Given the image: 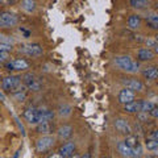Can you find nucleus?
<instances>
[{
	"mask_svg": "<svg viewBox=\"0 0 158 158\" xmlns=\"http://www.w3.org/2000/svg\"><path fill=\"white\" fill-rule=\"evenodd\" d=\"M71 107L69 106V104H61L58 108V113H59V116L61 117H69L71 115Z\"/></svg>",
	"mask_w": 158,
	"mask_h": 158,
	"instance_id": "nucleus-26",
	"label": "nucleus"
},
{
	"mask_svg": "<svg viewBox=\"0 0 158 158\" xmlns=\"http://www.w3.org/2000/svg\"><path fill=\"white\" fill-rule=\"evenodd\" d=\"M135 98H136V92H133L132 90H128L125 87L118 94V102H120L121 104H128V103L135 100Z\"/></svg>",
	"mask_w": 158,
	"mask_h": 158,
	"instance_id": "nucleus-11",
	"label": "nucleus"
},
{
	"mask_svg": "<svg viewBox=\"0 0 158 158\" xmlns=\"http://www.w3.org/2000/svg\"><path fill=\"white\" fill-rule=\"evenodd\" d=\"M21 8L27 13H32V12L36 11V2H34V0H23Z\"/></svg>",
	"mask_w": 158,
	"mask_h": 158,
	"instance_id": "nucleus-23",
	"label": "nucleus"
},
{
	"mask_svg": "<svg viewBox=\"0 0 158 158\" xmlns=\"http://www.w3.org/2000/svg\"><path fill=\"white\" fill-rule=\"evenodd\" d=\"M19 85H21V78L19 75H11V77H6L3 79V90L6 91H15V88H16Z\"/></svg>",
	"mask_w": 158,
	"mask_h": 158,
	"instance_id": "nucleus-7",
	"label": "nucleus"
},
{
	"mask_svg": "<svg viewBox=\"0 0 158 158\" xmlns=\"http://www.w3.org/2000/svg\"><path fill=\"white\" fill-rule=\"evenodd\" d=\"M123 85H124L125 88L128 90H132L133 92H141L145 90V85L142 83L141 81H138L136 78H127V79H123Z\"/></svg>",
	"mask_w": 158,
	"mask_h": 158,
	"instance_id": "nucleus-6",
	"label": "nucleus"
},
{
	"mask_svg": "<svg viewBox=\"0 0 158 158\" xmlns=\"http://www.w3.org/2000/svg\"><path fill=\"white\" fill-rule=\"evenodd\" d=\"M38 115H40V123L52 121L54 118V112L46 108H38Z\"/></svg>",
	"mask_w": 158,
	"mask_h": 158,
	"instance_id": "nucleus-14",
	"label": "nucleus"
},
{
	"mask_svg": "<svg viewBox=\"0 0 158 158\" xmlns=\"http://www.w3.org/2000/svg\"><path fill=\"white\" fill-rule=\"evenodd\" d=\"M56 144V138L50 135H45L42 136L41 138H38L36 142V150L38 153H45L48 150H50Z\"/></svg>",
	"mask_w": 158,
	"mask_h": 158,
	"instance_id": "nucleus-2",
	"label": "nucleus"
},
{
	"mask_svg": "<svg viewBox=\"0 0 158 158\" xmlns=\"http://www.w3.org/2000/svg\"><path fill=\"white\" fill-rule=\"evenodd\" d=\"M24 118L28 121V124L31 125H37L40 124V115H38V108H27L24 112Z\"/></svg>",
	"mask_w": 158,
	"mask_h": 158,
	"instance_id": "nucleus-8",
	"label": "nucleus"
},
{
	"mask_svg": "<svg viewBox=\"0 0 158 158\" xmlns=\"http://www.w3.org/2000/svg\"><path fill=\"white\" fill-rule=\"evenodd\" d=\"M0 100H2V102H6V96H4V94H3L2 91H0Z\"/></svg>",
	"mask_w": 158,
	"mask_h": 158,
	"instance_id": "nucleus-38",
	"label": "nucleus"
},
{
	"mask_svg": "<svg viewBox=\"0 0 158 158\" xmlns=\"http://www.w3.org/2000/svg\"><path fill=\"white\" fill-rule=\"evenodd\" d=\"M0 3H2V4H7V6H11V4L16 3V0H0Z\"/></svg>",
	"mask_w": 158,
	"mask_h": 158,
	"instance_id": "nucleus-36",
	"label": "nucleus"
},
{
	"mask_svg": "<svg viewBox=\"0 0 158 158\" xmlns=\"http://www.w3.org/2000/svg\"><path fill=\"white\" fill-rule=\"evenodd\" d=\"M103 158H110V157H103Z\"/></svg>",
	"mask_w": 158,
	"mask_h": 158,
	"instance_id": "nucleus-42",
	"label": "nucleus"
},
{
	"mask_svg": "<svg viewBox=\"0 0 158 158\" xmlns=\"http://www.w3.org/2000/svg\"><path fill=\"white\" fill-rule=\"evenodd\" d=\"M24 86H25L28 90H32V91H40L42 87V83L38 78H36L33 74L28 73L24 75Z\"/></svg>",
	"mask_w": 158,
	"mask_h": 158,
	"instance_id": "nucleus-4",
	"label": "nucleus"
},
{
	"mask_svg": "<svg viewBox=\"0 0 158 158\" xmlns=\"http://www.w3.org/2000/svg\"><path fill=\"white\" fill-rule=\"evenodd\" d=\"M74 150H75V142L69 141V142L63 144L61 148H59V152H58V153H59V154H61L63 158H69V157L73 156Z\"/></svg>",
	"mask_w": 158,
	"mask_h": 158,
	"instance_id": "nucleus-12",
	"label": "nucleus"
},
{
	"mask_svg": "<svg viewBox=\"0 0 158 158\" xmlns=\"http://www.w3.org/2000/svg\"><path fill=\"white\" fill-rule=\"evenodd\" d=\"M154 57H156V53L152 49H148V48H141L137 52V58L140 61H152V59H154Z\"/></svg>",
	"mask_w": 158,
	"mask_h": 158,
	"instance_id": "nucleus-13",
	"label": "nucleus"
},
{
	"mask_svg": "<svg viewBox=\"0 0 158 158\" xmlns=\"http://www.w3.org/2000/svg\"><path fill=\"white\" fill-rule=\"evenodd\" d=\"M13 42V40L9 37V36H7V34H3V33H0V44H11Z\"/></svg>",
	"mask_w": 158,
	"mask_h": 158,
	"instance_id": "nucleus-31",
	"label": "nucleus"
},
{
	"mask_svg": "<svg viewBox=\"0 0 158 158\" xmlns=\"http://www.w3.org/2000/svg\"><path fill=\"white\" fill-rule=\"evenodd\" d=\"M57 135L61 140H67V138H70L73 135V128L70 125H62L57 131Z\"/></svg>",
	"mask_w": 158,
	"mask_h": 158,
	"instance_id": "nucleus-17",
	"label": "nucleus"
},
{
	"mask_svg": "<svg viewBox=\"0 0 158 158\" xmlns=\"http://www.w3.org/2000/svg\"><path fill=\"white\" fill-rule=\"evenodd\" d=\"M12 94H13L15 100H17V102H24L25 100V98H27V92L25 91H15Z\"/></svg>",
	"mask_w": 158,
	"mask_h": 158,
	"instance_id": "nucleus-29",
	"label": "nucleus"
},
{
	"mask_svg": "<svg viewBox=\"0 0 158 158\" xmlns=\"http://www.w3.org/2000/svg\"><path fill=\"white\" fill-rule=\"evenodd\" d=\"M125 145H128L129 148H135L137 144H138V137L137 136H135V135H128V137L125 138Z\"/></svg>",
	"mask_w": 158,
	"mask_h": 158,
	"instance_id": "nucleus-27",
	"label": "nucleus"
},
{
	"mask_svg": "<svg viewBox=\"0 0 158 158\" xmlns=\"http://www.w3.org/2000/svg\"><path fill=\"white\" fill-rule=\"evenodd\" d=\"M146 24L148 27L153 31H157L158 29V15L156 12H150L146 15Z\"/></svg>",
	"mask_w": 158,
	"mask_h": 158,
	"instance_id": "nucleus-15",
	"label": "nucleus"
},
{
	"mask_svg": "<svg viewBox=\"0 0 158 158\" xmlns=\"http://www.w3.org/2000/svg\"><path fill=\"white\" fill-rule=\"evenodd\" d=\"M9 58V54L8 53H0V63H4Z\"/></svg>",
	"mask_w": 158,
	"mask_h": 158,
	"instance_id": "nucleus-33",
	"label": "nucleus"
},
{
	"mask_svg": "<svg viewBox=\"0 0 158 158\" xmlns=\"http://www.w3.org/2000/svg\"><path fill=\"white\" fill-rule=\"evenodd\" d=\"M113 125H115L116 129L123 133V135H131L132 133V127L129 125V123L124 118H116L115 123H113Z\"/></svg>",
	"mask_w": 158,
	"mask_h": 158,
	"instance_id": "nucleus-10",
	"label": "nucleus"
},
{
	"mask_svg": "<svg viewBox=\"0 0 158 158\" xmlns=\"http://www.w3.org/2000/svg\"><path fill=\"white\" fill-rule=\"evenodd\" d=\"M115 65L120 69V70L129 73V74H136L140 71V63L135 59H132L129 56H118L115 58Z\"/></svg>",
	"mask_w": 158,
	"mask_h": 158,
	"instance_id": "nucleus-1",
	"label": "nucleus"
},
{
	"mask_svg": "<svg viewBox=\"0 0 158 158\" xmlns=\"http://www.w3.org/2000/svg\"><path fill=\"white\" fill-rule=\"evenodd\" d=\"M37 132L41 133V135H50L53 132V124L52 121H45V123H40L37 124Z\"/></svg>",
	"mask_w": 158,
	"mask_h": 158,
	"instance_id": "nucleus-16",
	"label": "nucleus"
},
{
	"mask_svg": "<svg viewBox=\"0 0 158 158\" xmlns=\"http://www.w3.org/2000/svg\"><path fill=\"white\" fill-rule=\"evenodd\" d=\"M7 70H27V69H29V63L25 61V59H13V61L8 62L7 65Z\"/></svg>",
	"mask_w": 158,
	"mask_h": 158,
	"instance_id": "nucleus-9",
	"label": "nucleus"
},
{
	"mask_svg": "<svg viewBox=\"0 0 158 158\" xmlns=\"http://www.w3.org/2000/svg\"><path fill=\"white\" fill-rule=\"evenodd\" d=\"M141 27V17L138 15H131L128 19V28L132 31H137Z\"/></svg>",
	"mask_w": 158,
	"mask_h": 158,
	"instance_id": "nucleus-18",
	"label": "nucleus"
},
{
	"mask_svg": "<svg viewBox=\"0 0 158 158\" xmlns=\"http://www.w3.org/2000/svg\"><path fill=\"white\" fill-rule=\"evenodd\" d=\"M132 8L136 9H145L150 6V0H129Z\"/></svg>",
	"mask_w": 158,
	"mask_h": 158,
	"instance_id": "nucleus-21",
	"label": "nucleus"
},
{
	"mask_svg": "<svg viewBox=\"0 0 158 158\" xmlns=\"http://www.w3.org/2000/svg\"><path fill=\"white\" fill-rule=\"evenodd\" d=\"M145 158H156V157H154V156H146Z\"/></svg>",
	"mask_w": 158,
	"mask_h": 158,
	"instance_id": "nucleus-41",
	"label": "nucleus"
},
{
	"mask_svg": "<svg viewBox=\"0 0 158 158\" xmlns=\"http://www.w3.org/2000/svg\"><path fill=\"white\" fill-rule=\"evenodd\" d=\"M117 150H118V153H120L123 157L132 158V148L125 145L124 141H121V142H118V144H117Z\"/></svg>",
	"mask_w": 158,
	"mask_h": 158,
	"instance_id": "nucleus-20",
	"label": "nucleus"
},
{
	"mask_svg": "<svg viewBox=\"0 0 158 158\" xmlns=\"http://www.w3.org/2000/svg\"><path fill=\"white\" fill-rule=\"evenodd\" d=\"M49 158H63L61 154H59V153H56V154H53V156H50Z\"/></svg>",
	"mask_w": 158,
	"mask_h": 158,
	"instance_id": "nucleus-37",
	"label": "nucleus"
},
{
	"mask_svg": "<svg viewBox=\"0 0 158 158\" xmlns=\"http://www.w3.org/2000/svg\"><path fill=\"white\" fill-rule=\"evenodd\" d=\"M145 44H146L148 49H154L156 52L158 50V42H157V40H156L154 37H149V38H146V40H145Z\"/></svg>",
	"mask_w": 158,
	"mask_h": 158,
	"instance_id": "nucleus-28",
	"label": "nucleus"
},
{
	"mask_svg": "<svg viewBox=\"0 0 158 158\" xmlns=\"http://www.w3.org/2000/svg\"><path fill=\"white\" fill-rule=\"evenodd\" d=\"M137 118L140 123H148V120H149V113L148 112H137Z\"/></svg>",
	"mask_w": 158,
	"mask_h": 158,
	"instance_id": "nucleus-30",
	"label": "nucleus"
},
{
	"mask_svg": "<svg viewBox=\"0 0 158 158\" xmlns=\"http://www.w3.org/2000/svg\"><path fill=\"white\" fill-rule=\"evenodd\" d=\"M142 75H144L145 79L148 81H156L157 77H158V70L156 66H150V67H146L144 71H142Z\"/></svg>",
	"mask_w": 158,
	"mask_h": 158,
	"instance_id": "nucleus-19",
	"label": "nucleus"
},
{
	"mask_svg": "<svg viewBox=\"0 0 158 158\" xmlns=\"http://www.w3.org/2000/svg\"><path fill=\"white\" fill-rule=\"evenodd\" d=\"M148 138H152V140H158V132L157 131H152L150 136L148 137Z\"/></svg>",
	"mask_w": 158,
	"mask_h": 158,
	"instance_id": "nucleus-35",
	"label": "nucleus"
},
{
	"mask_svg": "<svg viewBox=\"0 0 158 158\" xmlns=\"http://www.w3.org/2000/svg\"><path fill=\"white\" fill-rule=\"evenodd\" d=\"M0 158H3V157H0Z\"/></svg>",
	"mask_w": 158,
	"mask_h": 158,
	"instance_id": "nucleus-43",
	"label": "nucleus"
},
{
	"mask_svg": "<svg viewBox=\"0 0 158 158\" xmlns=\"http://www.w3.org/2000/svg\"><path fill=\"white\" fill-rule=\"evenodd\" d=\"M70 158H81V157H79V156H77V154H75V156H71Z\"/></svg>",
	"mask_w": 158,
	"mask_h": 158,
	"instance_id": "nucleus-40",
	"label": "nucleus"
},
{
	"mask_svg": "<svg viewBox=\"0 0 158 158\" xmlns=\"http://www.w3.org/2000/svg\"><path fill=\"white\" fill-rule=\"evenodd\" d=\"M149 115H150L152 117H154V118H156V117H158V108H157V106H156V107L153 108V110L149 112Z\"/></svg>",
	"mask_w": 158,
	"mask_h": 158,
	"instance_id": "nucleus-34",
	"label": "nucleus"
},
{
	"mask_svg": "<svg viewBox=\"0 0 158 158\" xmlns=\"http://www.w3.org/2000/svg\"><path fill=\"white\" fill-rule=\"evenodd\" d=\"M82 158H91V156H90V153H86L85 156H83Z\"/></svg>",
	"mask_w": 158,
	"mask_h": 158,
	"instance_id": "nucleus-39",
	"label": "nucleus"
},
{
	"mask_svg": "<svg viewBox=\"0 0 158 158\" xmlns=\"http://www.w3.org/2000/svg\"><path fill=\"white\" fill-rule=\"evenodd\" d=\"M154 107H156V104L150 100H140V112H148L149 113Z\"/></svg>",
	"mask_w": 158,
	"mask_h": 158,
	"instance_id": "nucleus-25",
	"label": "nucleus"
},
{
	"mask_svg": "<svg viewBox=\"0 0 158 158\" xmlns=\"http://www.w3.org/2000/svg\"><path fill=\"white\" fill-rule=\"evenodd\" d=\"M19 24V17L11 12L0 13V28H12Z\"/></svg>",
	"mask_w": 158,
	"mask_h": 158,
	"instance_id": "nucleus-3",
	"label": "nucleus"
},
{
	"mask_svg": "<svg viewBox=\"0 0 158 158\" xmlns=\"http://www.w3.org/2000/svg\"><path fill=\"white\" fill-rule=\"evenodd\" d=\"M12 50V45L9 44H0V53H8Z\"/></svg>",
	"mask_w": 158,
	"mask_h": 158,
	"instance_id": "nucleus-32",
	"label": "nucleus"
},
{
	"mask_svg": "<svg viewBox=\"0 0 158 158\" xmlns=\"http://www.w3.org/2000/svg\"><path fill=\"white\" fill-rule=\"evenodd\" d=\"M124 111L128 113H137L140 112V100L138 102H131L128 104H124Z\"/></svg>",
	"mask_w": 158,
	"mask_h": 158,
	"instance_id": "nucleus-22",
	"label": "nucleus"
},
{
	"mask_svg": "<svg viewBox=\"0 0 158 158\" xmlns=\"http://www.w3.org/2000/svg\"><path fill=\"white\" fill-rule=\"evenodd\" d=\"M20 53L25 54L28 57H40L42 56V48L38 45V44H29V45H23L21 48L19 49Z\"/></svg>",
	"mask_w": 158,
	"mask_h": 158,
	"instance_id": "nucleus-5",
	"label": "nucleus"
},
{
	"mask_svg": "<svg viewBox=\"0 0 158 158\" xmlns=\"http://www.w3.org/2000/svg\"><path fill=\"white\" fill-rule=\"evenodd\" d=\"M145 146L146 149L149 150L150 153H153V154H157L158 152V140H152V138H148L146 142H145Z\"/></svg>",
	"mask_w": 158,
	"mask_h": 158,
	"instance_id": "nucleus-24",
	"label": "nucleus"
}]
</instances>
